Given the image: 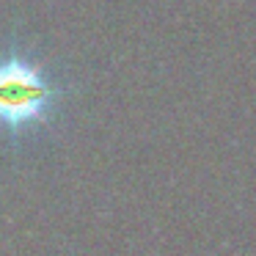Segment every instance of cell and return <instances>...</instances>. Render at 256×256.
<instances>
[{"mask_svg": "<svg viewBox=\"0 0 256 256\" xmlns=\"http://www.w3.org/2000/svg\"><path fill=\"white\" fill-rule=\"evenodd\" d=\"M56 88L39 66L25 58H0V124L22 130L42 122L52 108Z\"/></svg>", "mask_w": 256, "mask_h": 256, "instance_id": "obj_1", "label": "cell"}]
</instances>
